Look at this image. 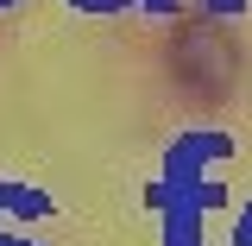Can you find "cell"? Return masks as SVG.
<instances>
[{
	"instance_id": "obj_1",
	"label": "cell",
	"mask_w": 252,
	"mask_h": 246,
	"mask_svg": "<svg viewBox=\"0 0 252 246\" xmlns=\"http://www.w3.org/2000/svg\"><path fill=\"white\" fill-rule=\"evenodd\" d=\"M233 38L220 32V19H183L177 38H170V76H177V89L202 95V101H220V95L233 89Z\"/></svg>"
},
{
	"instance_id": "obj_2",
	"label": "cell",
	"mask_w": 252,
	"mask_h": 246,
	"mask_svg": "<svg viewBox=\"0 0 252 246\" xmlns=\"http://www.w3.org/2000/svg\"><path fill=\"white\" fill-rule=\"evenodd\" d=\"M240 240H246V246H252V215H246V234H240Z\"/></svg>"
}]
</instances>
